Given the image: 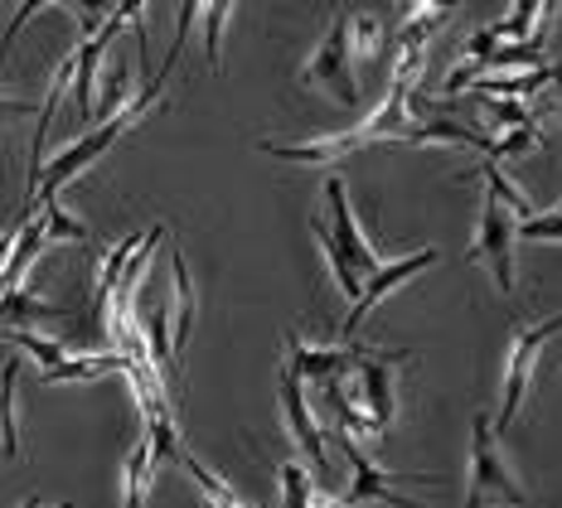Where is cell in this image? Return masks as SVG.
Returning <instances> with one entry per match:
<instances>
[{
  "instance_id": "6da1fadb",
  "label": "cell",
  "mask_w": 562,
  "mask_h": 508,
  "mask_svg": "<svg viewBox=\"0 0 562 508\" xmlns=\"http://www.w3.org/2000/svg\"><path fill=\"white\" fill-rule=\"evenodd\" d=\"M166 78H170V74H156V78L146 82V88L136 92L132 102H126L122 112H112L108 122H102L92 136L74 140V146H68V150H58V156H54V160L40 170V184H34V204H30V208H40L44 199H58V189H64L68 180H78V174H83L92 160H98V156H108V150L116 146V140H122V136H126V132H132V126L140 122V116H146V112L160 102V92H166Z\"/></svg>"
},
{
  "instance_id": "7a4b0ae2",
  "label": "cell",
  "mask_w": 562,
  "mask_h": 508,
  "mask_svg": "<svg viewBox=\"0 0 562 508\" xmlns=\"http://www.w3.org/2000/svg\"><path fill=\"white\" fill-rule=\"evenodd\" d=\"M465 508H524V484L509 475L499 436L480 411L471 421V479H465Z\"/></svg>"
},
{
  "instance_id": "3957f363",
  "label": "cell",
  "mask_w": 562,
  "mask_h": 508,
  "mask_svg": "<svg viewBox=\"0 0 562 508\" xmlns=\"http://www.w3.org/2000/svg\"><path fill=\"white\" fill-rule=\"evenodd\" d=\"M553 335H562V315H548L543 325H529L514 335L509 345V359H505V387H499V411L490 417L495 436H505L524 411V397H529V383H533V369H538V353Z\"/></svg>"
},
{
  "instance_id": "277c9868",
  "label": "cell",
  "mask_w": 562,
  "mask_h": 508,
  "mask_svg": "<svg viewBox=\"0 0 562 508\" xmlns=\"http://www.w3.org/2000/svg\"><path fill=\"white\" fill-rule=\"evenodd\" d=\"M301 82L306 88H325L339 108L355 112L359 102V78H355V58H349V15L345 10H335L330 20V34H325L321 44H315V54L306 58V68H301Z\"/></svg>"
},
{
  "instance_id": "5b68a950",
  "label": "cell",
  "mask_w": 562,
  "mask_h": 508,
  "mask_svg": "<svg viewBox=\"0 0 562 508\" xmlns=\"http://www.w3.org/2000/svg\"><path fill=\"white\" fill-rule=\"evenodd\" d=\"M413 353L407 349H359V363H355V373H359V402H364V417L373 421V436H389L393 431V417H397V397H393V387H397V363H407Z\"/></svg>"
},
{
  "instance_id": "8992f818",
  "label": "cell",
  "mask_w": 562,
  "mask_h": 508,
  "mask_svg": "<svg viewBox=\"0 0 562 508\" xmlns=\"http://www.w3.org/2000/svg\"><path fill=\"white\" fill-rule=\"evenodd\" d=\"M514 214L499 199H490L485 194V204H480V228H475V242H471V252H465V262H485L490 271H495V286L499 295H514Z\"/></svg>"
},
{
  "instance_id": "52a82bcc",
  "label": "cell",
  "mask_w": 562,
  "mask_h": 508,
  "mask_svg": "<svg viewBox=\"0 0 562 508\" xmlns=\"http://www.w3.org/2000/svg\"><path fill=\"white\" fill-rule=\"evenodd\" d=\"M441 262V252L437 247H422V252L413 257H403V262H383L379 271H369V281H364V291H359V301L349 305V315H345V325H339V335L345 339H355V329L364 325V315L373 311V305H383L397 286H407V281L417 276V271H431Z\"/></svg>"
},
{
  "instance_id": "ba28073f",
  "label": "cell",
  "mask_w": 562,
  "mask_h": 508,
  "mask_svg": "<svg viewBox=\"0 0 562 508\" xmlns=\"http://www.w3.org/2000/svg\"><path fill=\"white\" fill-rule=\"evenodd\" d=\"M325 204H330V238L339 242V252L349 257V267L359 271V276H369V271H379L383 267V257H379V247H373L364 238V228H359V218H355V204H349V189L339 174H330L325 180Z\"/></svg>"
},
{
  "instance_id": "9c48e42d",
  "label": "cell",
  "mask_w": 562,
  "mask_h": 508,
  "mask_svg": "<svg viewBox=\"0 0 562 508\" xmlns=\"http://www.w3.org/2000/svg\"><path fill=\"white\" fill-rule=\"evenodd\" d=\"M277 387H281V411H286V427H291V436H296L301 455L315 465V475L330 479V455H325V436H321V427H315V417H311L306 383H301L291 369H281V383Z\"/></svg>"
},
{
  "instance_id": "30bf717a",
  "label": "cell",
  "mask_w": 562,
  "mask_h": 508,
  "mask_svg": "<svg viewBox=\"0 0 562 508\" xmlns=\"http://www.w3.org/2000/svg\"><path fill=\"white\" fill-rule=\"evenodd\" d=\"M359 349L364 345H355V339H345L339 349L330 345H306L301 335H286V369L301 377V383H330V377H345L349 369L359 363Z\"/></svg>"
},
{
  "instance_id": "8fae6325",
  "label": "cell",
  "mask_w": 562,
  "mask_h": 508,
  "mask_svg": "<svg viewBox=\"0 0 562 508\" xmlns=\"http://www.w3.org/2000/svg\"><path fill=\"white\" fill-rule=\"evenodd\" d=\"M170 281H175V295H170V311H175L170 349H175V363H180L184 345H190V329H194V311H199V295H194V281H190V262H184L180 242L170 247Z\"/></svg>"
},
{
  "instance_id": "7c38bea8",
  "label": "cell",
  "mask_w": 562,
  "mask_h": 508,
  "mask_svg": "<svg viewBox=\"0 0 562 508\" xmlns=\"http://www.w3.org/2000/svg\"><path fill=\"white\" fill-rule=\"evenodd\" d=\"M553 82V68H524V74H480L471 98H538Z\"/></svg>"
},
{
  "instance_id": "4fadbf2b",
  "label": "cell",
  "mask_w": 562,
  "mask_h": 508,
  "mask_svg": "<svg viewBox=\"0 0 562 508\" xmlns=\"http://www.w3.org/2000/svg\"><path fill=\"white\" fill-rule=\"evenodd\" d=\"M102 373H126V353H68L64 363H54V369H44L40 377L49 387L58 383H88V377H102Z\"/></svg>"
},
{
  "instance_id": "5bb4252c",
  "label": "cell",
  "mask_w": 562,
  "mask_h": 508,
  "mask_svg": "<svg viewBox=\"0 0 562 508\" xmlns=\"http://www.w3.org/2000/svg\"><path fill=\"white\" fill-rule=\"evenodd\" d=\"M456 180H485V194H490V199H499V204H505V208H509V214L519 218V223L538 214V208H533V199L524 194V189H514V184H509V174L499 170L495 160H480L475 170H461V174H456Z\"/></svg>"
},
{
  "instance_id": "9a60e30c",
  "label": "cell",
  "mask_w": 562,
  "mask_h": 508,
  "mask_svg": "<svg viewBox=\"0 0 562 508\" xmlns=\"http://www.w3.org/2000/svg\"><path fill=\"white\" fill-rule=\"evenodd\" d=\"M311 238H315V247L325 252V267H330V276H335V286L349 295V305L359 301V291H364V276H359L355 267H349V257L339 252V242L330 238V228H325V218H311Z\"/></svg>"
},
{
  "instance_id": "2e32d148",
  "label": "cell",
  "mask_w": 562,
  "mask_h": 508,
  "mask_svg": "<svg viewBox=\"0 0 562 508\" xmlns=\"http://www.w3.org/2000/svg\"><path fill=\"white\" fill-rule=\"evenodd\" d=\"M150 479H156V445L150 436H140L126 455V494H122V508H146V494H150Z\"/></svg>"
},
{
  "instance_id": "e0dca14e",
  "label": "cell",
  "mask_w": 562,
  "mask_h": 508,
  "mask_svg": "<svg viewBox=\"0 0 562 508\" xmlns=\"http://www.w3.org/2000/svg\"><path fill=\"white\" fill-rule=\"evenodd\" d=\"M54 315H64V311L49 305V301H34L25 286L0 291V325H5V329H25L30 320H54Z\"/></svg>"
},
{
  "instance_id": "ac0fdd59",
  "label": "cell",
  "mask_w": 562,
  "mask_h": 508,
  "mask_svg": "<svg viewBox=\"0 0 562 508\" xmlns=\"http://www.w3.org/2000/svg\"><path fill=\"white\" fill-rule=\"evenodd\" d=\"M15 383H20V359L0 369V451L5 460L20 455V427H15Z\"/></svg>"
},
{
  "instance_id": "d6986e66",
  "label": "cell",
  "mask_w": 562,
  "mask_h": 508,
  "mask_svg": "<svg viewBox=\"0 0 562 508\" xmlns=\"http://www.w3.org/2000/svg\"><path fill=\"white\" fill-rule=\"evenodd\" d=\"M233 15V0H204V64L214 68V78L224 74V30Z\"/></svg>"
},
{
  "instance_id": "ffe728a7",
  "label": "cell",
  "mask_w": 562,
  "mask_h": 508,
  "mask_svg": "<svg viewBox=\"0 0 562 508\" xmlns=\"http://www.w3.org/2000/svg\"><path fill=\"white\" fill-rule=\"evenodd\" d=\"M349 58H355V68H369L383 58V25L373 15H349Z\"/></svg>"
},
{
  "instance_id": "44dd1931",
  "label": "cell",
  "mask_w": 562,
  "mask_h": 508,
  "mask_svg": "<svg viewBox=\"0 0 562 508\" xmlns=\"http://www.w3.org/2000/svg\"><path fill=\"white\" fill-rule=\"evenodd\" d=\"M140 238H146V233H132V238H122V242H116L108 257H102V271H98V295H92V301H98V315L108 311V295H112L116 281H122V271H126V262H132V252L140 247Z\"/></svg>"
},
{
  "instance_id": "7402d4cb",
  "label": "cell",
  "mask_w": 562,
  "mask_h": 508,
  "mask_svg": "<svg viewBox=\"0 0 562 508\" xmlns=\"http://www.w3.org/2000/svg\"><path fill=\"white\" fill-rule=\"evenodd\" d=\"M180 465H184V470H190V479L199 484V494H204V504H209V508H252V504H243V499H238V494H233V489H228V484H224V479H218V475H214V470H209V465H199V460H194L190 451H184V455H180Z\"/></svg>"
},
{
  "instance_id": "603a6c76",
  "label": "cell",
  "mask_w": 562,
  "mask_h": 508,
  "mask_svg": "<svg viewBox=\"0 0 562 508\" xmlns=\"http://www.w3.org/2000/svg\"><path fill=\"white\" fill-rule=\"evenodd\" d=\"M281 508H311L315 504V479L306 475V465L296 460H281Z\"/></svg>"
},
{
  "instance_id": "cb8c5ba5",
  "label": "cell",
  "mask_w": 562,
  "mask_h": 508,
  "mask_svg": "<svg viewBox=\"0 0 562 508\" xmlns=\"http://www.w3.org/2000/svg\"><path fill=\"white\" fill-rule=\"evenodd\" d=\"M533 25H538V0H514L509 15L495 20V34H499V44H524V39H533Z\"/></svg>"
},
{
  "instance_id": "d4e9b609",
  "label": "cell",
  "mask_w": 562,
  "mask_h": 508,
  "mask_svg": "<svg viewBox=\"0 0 562 508\" xmlns=\"http://www.w3.org/2000/svg\"><path fill=\"white\" fill-rule=\"evenodd\" d=\"M40 223H44V238L49 242H88V228L74 214H64L58 199H44V218Z\"/></svg>"
},
{
  "instance_id": "484cf974",
  "label": "cell",
  "mask_w": 562,
  "mask_h": 508,
  "mask_svg": "<svg viewBox=\"0 0 562 508\" xmlns=\"http://www.w3.org/2000/svg\"><path fill=\"white\" fill-rule=\"evenodd\" d=\"M199 10H204V0H180V15H175V39H170V54H166V64H160V74H175V64L184 58V44H190V30H194Z\"/></svg>"
},
{
  "instance_id": "4316f807",
  "label": "cell",
  "mask_w": 562,
  "mask_h": 508,
  "mask_svg": "<svg viewBox=\"0 0 562 508\" xmlns=\"http://www.w3.org/2000/svg\"><path fill=\"white\" fill-rule=\"evenodd\" d=\"M126 88H132V68L126 64H112V74H108V88H102V98H98V108H92V116H102V122H108L112 112H122L126 102Z\"/></svg>"
},
{
  "instance_id": "83f0119b",
  "label": "cell",
  "mask_w": 562,
  "mask_h": 508,
  "mask_svg": "<svg viewBox=\"0 0 562 508\" xmlns=\"http://www.w3.org/2000/svg\"><path fill=\"white\" fill-rule=\"evenodd\" d=\"M10 339H15L20 349L30 353L40 369H54V363H64L68 359V349L58 345V339H44V335H30V329H10Z\"/></svg>"
},
{
  "instance_id": "f1b7e54d",
  "label": "cell",
  "mask_w": 562,
  "mask_h": 508,
  "mask_svg": "<svg viewBox=\"0 0 562 508\" xmlns=\"http://www.w3.org/2000/svg\"><path fill=\"white\" fill-rule=\"evenodd\" d=\"M514 238H524V242H562V208L524 218L519 228H514Z\"/></svg>"
},
{
  "instance_id": "f546056e",
  "label": "cell",
  "mask_w": 562,
  "mask_h": 508,
  "mask_svg": "<svg viewBox=\"0 0 562 508\" xmlns=\"http://www.w3.org/2000/svg\"><path fill=\"white\" fill-rule=\"evenodd\" d=\"M44 5H54V0H20V5H15V15H10V25H5V39H0V58H5L10 49H15L20 30H25V25H30L34 15H40Z\"/></svg>"
},
{
  "instance_id": "4dcf8cb0",
  "label": "cell",
  "mask_w": 562,
  "mask_h": 508,
  "mask_svg": "<svg viewBox=\"0 0 562 508\" xmlns=\"http://www.w3.org/2000/svg\"><path fill=\"white\" fill-rule=\"evenodd\" d=\"M456 5L461 0H397V15H403V25H413V20H427V15H451Z\"/></svg>"
},
{
  "instance_id": "1f68e13d",
  "label": "cell",
  "mask_w": 562,
  "mask_h": 508,
  "mask_svg": "<svg viewBox=\"0 0 562 508\" xmlns=\"http://www.w3.org/2000/svg\"><path fill=\"white\" fill-rule=\"evenodd\" d=\"M480 102H485L490 122H499V126H529V122H538V112H529V108H509V102H495V98H480Z\"/></svg>"
},
{
  "instance_id": "d6a6232c",
  "label": "cell",
  "mask_w": 562,
  "mask_h": 508,
  "mask_svg": "<svg viewBox=\"0 0 562 508\" xmlns=\"http://www.w3.org/2000/svg\"><path fill=\"white\" fill-rule=\"evenodd\" d=\"M499 49V34H495V25H485L480 34H471V44H465V58H475V64H485L490 54Z\"/></svg>"
},
{
  "instance_id": "836d02e7",
  "label": "cell",
  "mask_w": 562,
  "mask_h": 508,
  "mask_svg": "<svg viewBox=\"0 0 562 508\" xmlns=\"http://www.w3.org/2000/svg\"><path fill=\"white\" fill-rule=\"evenodd\" d=\"M30 112H40V102H15L0 92V116H30Z\"/></svg>"
},
{
  "instance_id": "e575fe53",
  "label": "cell",
  "mask_w": 562,
  "mask_h": 508,
  "mask_svg": "<svg viewBox=\"0 0 562 508\" xmlns=\"http://www.w3.org/2000/svg\"><path fill=\"white\" fill-rule=\"evenodd\" d=\"M15 233H20V218H15V228H5V233H0V262H5V257H10V247H15Z\"/></svg>"
},
{
  "instance_id": "d590c367",
  "label": "cell",
  "mask_w": 562,
  "mask_h": 508,
  "mask_svg": "<svg viewBox=\"0 0 562 508\" xmlns=\"http://www.w3.org/2000/svg\"><path fill=\"white\" fill-rule=\"evenodd\" d=\"M25 508H40V499H25ZM54 508H74V504H54Z\"/></svg>"
},
{
  "instance_id": "8d00e7d4",
  "label": "cell",
  "mask_w": 562,
  "mask_h": 508,
  "mask_svg": "<svg viewBox=\"0 0 562 508\" xmlns=\"http://www.w3.org/2000/svg\"><path fill=\"white\" fill-rule=\"evenodd\" d=\"M553 82H558V88H562V78H558V74H553ZM558 108H562V102H558Z\"/></svg>"
},
{
  "instance_id": "74e56055",
  "label": "cell",
  "mask_w": 562,
  "mask_h": 508,
  "mask_svg": "<svg viewBox=\"0 0 562 508\" xmlns=\"http://www.w3.org/2000/svg\"><path fill=\"white\" fill-rule=\"evenodd\" d=\"M553 74H558V78H562V68H553Z\"/></svg>"
}]
</instances>
